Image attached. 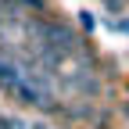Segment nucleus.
<instances>
[{"label":"nucleus","instance_id":"1","mask_svg":"<svg viewBox=\"0 0 129 129\" xmlns=\"http://www.w3.org/2000/svg\"><path fill=\"white\" fill-rule=\"evenodd\" d=\"M25 14H47V0H14Z\"/></svg>","mask_w":129,"mask_h":129},{"label":"nucleus","instance_id":"2","mask_svg":"<svg viewBox=\"0 0 129 129\" xmlns=\"http://www.w3.org/2000/svg\"><path fill=\"white\" fill-rule=\"evenodd\" d=\"M101 7L108 14H125V0H101Z\"/></svg>","mask_w":129,"mask_h":129},{"label":"nucleus","instance_id":"3","mask_svg":"<svg viewBox=\"0 0 129 129\" xmlns=\"http://www.w3.org/2000/svg\"><path fill=\"white\" fill-rule=\"evenodd\" d=\"M79 14H83V18H79V25H83V29H90V32H93V25H97V18H93V14H90V11H79Z\"/></svg>","mask_w":129,"mask_h":129},{"label":"nucleus","instance_id":"4","mask_svg":"<svg viewBox=\"0 0 129 129\" xmlns=\"http://www.w3.org/2000/svg\"><path fill=\"white\" fill-rule=\"evenodd\" d=\"M122 118H125V122H129V104H125V108H122Z\"/></svg>","mask_w":129,"mask_h":129},{"label":"nucleus","instance_id":"5","mask_svg":"<svg viewBox=\"0 0 129 129\" xmlns=\"http://www.w3.org/2000/svg\"><path fill=\"white\" fill-rule=\"evenodd\" d=\"M32 129H50V125H47V122H36V125H32Z\"/></svg>","mask_w":129,"mask_h":129}]
</instances>
